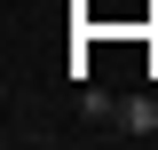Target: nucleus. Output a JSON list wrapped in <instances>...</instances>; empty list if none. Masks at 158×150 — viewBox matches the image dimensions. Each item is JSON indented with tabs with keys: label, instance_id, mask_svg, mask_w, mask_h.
Returning a JSON list of instances; mask_svg holds the SVG:
<instances>
[{
	"label": "nucleus",
	"instance_id": "f257e3e1",
	"mask_svg": "<svg viewBox=\"0 0 158 150\" xmlns=\"http://www.w3.org/2000/svg\"><path fill=\"white\" fill-rule=\"evenodd\" d=\"M118 134H135V142L158 134V103H150V95H127V103H118Z\"/></svg>",
	"mask_w": 158,
	"mask_h": 150
}]
</instances>
